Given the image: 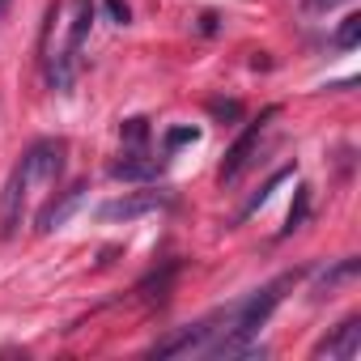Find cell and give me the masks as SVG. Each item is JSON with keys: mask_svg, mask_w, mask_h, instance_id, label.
Wrapping results in <instances>:
<instances>
[{"mask_svg": "<svg viewBox=\"0 0 361 361\" xmlns=\"http://www.w3.org/2000/svg\"><path fill=\"white\" fill-rule=\"evenodd\" d=\"M64 153H68V145L64 140H35L26 153H22V161L13 166V174H9V183H5V192H0V238H9L18 226H22V217L30 213V204L43 196V192H51L56 183H60V174H64Z\"/></svg>", "mask_w": 361, "mask_h": 361, "instance_id": "1", "label": "cell"}, {"mask_svg": "<svg viewBox=\"0 0 361 361\" xmlns=\"http://www.w3.org/2000/svg\"><path fill=\"white\" fill-rule=\"evenodd\" d=\"M73 18H68V35L64 43L47 56V81L51 90L68 94V85L77 81V68H81V47H85V35H90V22H94V0H73Z\"/></svg>", "mask_w": 361, "mask_h": 361, "instance_id": "2", "label": "cell"}, {"mask_svg": "<svg viewBox=\"0 0 361 361\" xmlns=\"http://www.w3.org/2000/svg\"><path fill=\"white\" fill-rule=\"evenodd\" d=\"M170 204V192H132V196H119V200H106L98 209V221H136L145 213H157Z\"/></svg>", "mask_w": 361, "mask_h": 361, "instance_id": "3", "label": "cell"}, {"mask_svg": "<svg viewBox=\"0 0 361 361\" xmlns=\"http://www.w3.org/2000/svg\"><path fill=\"white\" fill-rule=\"evenodd\" d=\"M272 115H276V111H264V119H255V123H251V128H247V132H243V136L234 140V149H230V153H226V161H221V183H234V178H238V174H243V170L251 166V153L259 149L264 123H268Z\"/></svg>", "mask_w": 361, "mask_h": 361, "instance_id": "4", "label": "cell"}, {"mask_svg": "<svg viewBox=\"0 0 361 361\" xmlns=\"http://www.w3.org/2000/svg\"><path fill=\"white\" fill-rule=\"evenodd\" d=\"M361 353V319H344L331 336H323L314 344L310 357H327V361H353Z\"/></svg>", "mask_w": 361, "mask_h": 361, "instance_id": "5", "label": "cell"}, {"mask_svg": "<svg viewBox=\"0 0 361 361\" xmlns=\"http://www.w3.org/2000/svg\"><path fill=\"white\" fill-rule=\"evenodd\" d=\"M157 174H161V161L149 157L145 149H132L123 161L111 166V178H132V183H136V178H157Z\"/></svg>", "mask_w": 361, "mask_h": 361, "instance_id": "6", "label": "cell"}, {"mask_svg": "<svg viewBox=\"0 0 361 361\" xmlns=\"http://www.w3.org/2000/svg\"><path fill=\"white\" fill-rule=\"evenodd\" d=\"M81 200H85V188H73V192H64V200H60V204H47V209L39 213V230H43V234H47V230H60V226L68 221V213H73Z\"/></svg>", "mask_w": 361, "mask_h": 361, "instance_id": "7", "label": "cell"}, {"mask_svg": "<svg viewBox=\"0 0 361 361\" xmlns=\"http://www.w3.org/2000/svg\"><path fill=\"white\" fill-rule=\"evenodd\" d=\"M357 43H361V18H357V13H348V18L340 22V30L331 35V47H336V51H353Z\"/></svg>", "mask_w": 361, "mask_h": 361, "instance_id": "8", "label": "cell"}, {"mask_svg": "<svg viewBox=\"0 0 361 361\" xmlns=\"http://www.w3.org/2000/svg\"><path fill=\"white\" fill-rule=\"evenodd\" d=\"M306 213H310V192H306V188H298V204L289 209V221H285V234H293V230H302V221H306Z\"/></svg>", "mask_w": 361, "mask_h": 361, "instance_id": "9", "label": "cell"}, {"mask_svg": "<svg viewBox=\"0 0 361 361\" xmlns=\"http://www.w3.org/2000/svg\"><path fill=\"white\" fill-rule=\"evenodd\" d=\"M353 272H357V259H344V264H340L336 272H323V281H319V289H336V285H340V281H348Z\"/></svg>", "mask_w": 361, "mask_h": 361, "instance_id": "10", "label": "cell"}, {"mask_svg": "<svg viewBox=\"0 0 361 361\" xmlns=\"http://www.w3.org/2000/svg\"><path fill=\"white\" fill-rule=\"evenodd\" d=\"M123 136H128V145H132V149H145V136H149L145 119H128V123H123Z\"/></svg>", "mask_w": 361, "mask_h": 361, "instance_id": "11", "label": "cell"}, {"mask_svg": "<svg viewBox=\"0 0 361 361\" xmlns=\"http://www.w3.org/2000/svg\"><path fill=\"white\" fill-rule=\"evenodd\" d=\"M102 5H106V13H111L115 26H128V5H123V0H102Z\"/></svg>", "mask_w": 361, "mask_h": 361, "instance_id": "12", "label": "cell"}, {"mask_svg": "<svg viewBox=\"0 0 361 361\" xmlns=\"http://www.w3.org/2000/svg\"><path fill=\"white\" fill-rule=\"evenodd\" d=\"M196 136H200L196 128H178V132H170V136H166V145L174 149V145H188V140H196Z\"/></svg>", "mask_w": 361, "mask_h": 361, "instance_id": "13", "label": "cell"}, {"mask_svg": "<svg viewBox=\"0 0 361 361\" xmlns=\"http://www.w3.org/2000/svg\"><path fill=\"white\" fill-rule=\"evenodd\" d=\"M336 5H344V0H302L306 13H327V9H336Z\"/></svg>", "mask_w": 361, "mask_h": 361, "instance_id": "14", "label": "cell"}, {"mask_svg": "<svg viewBox=\"0 0 361 361\" xmlns=\"http://www.w3.org/2000/svg\"><path fill=\"white\" fill-rule=\"evenodd\" d=\"M213 115H230V119H234L238 106H234V102H213Z\"/></svg>", "mask_w": 361, "mask_h": 361, "instance_id": "15", "label": "cell"}, {"mask_svg": "<svg viewBox=\"0 0 361 361\" xmlns=\"http://www.w3.org/2000/svg\"><path fill=\"white\" fill-rule=\"evenodd\" d=\"M9 13V0H0V18H5Z\"/></svg>", "mask_w": 361, "mask_h": 361, "instance_id": "16", "label": "cell"}]
</instances>
